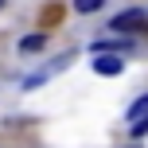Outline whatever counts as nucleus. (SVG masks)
I'll use <instances>...</instances> for the list:
<instances>
[{"mask_svg": "<svg viewBox=\"0 0 148 148\" xmlns=\"http://www.w3.org/2000/svg\"><path fill=\"white\" fill-rule=\"evenodd\" d=\"M121 47H129V39L121 43V39H97L94 43V55H105V51H121Z\"/></svg>", "mask_w": 148, "mask_h": 148, "instance_id": "39448f33", "label": "nucleus"}, {"mask_svg": "<svg viewBox=\"0 0 148 148\" xmlns=\"http://www.w3.org/2000/svg\"><path fill=\"white\" fill-rule=\"evenodd\" d=\"M101 4H105V0H74V12H78V16H90V12H97Z\"/></svg>", "mask_w": 148, "mask_h": 148, "instance_id": "423d86ee", "label": "nucleus"}, {"mask_svg": "<svg viewBox=\"0 0 148 148\" xmlns=\"http://www.w3.org/2000/svg\"><path fill=\"white\" fill-rule=\"evenodd\" d=\"M43 47H47V35H39V31L27 35V39H20V51L23 55H35V51H43Z\"/></svg>", "mask_w": 148, "mask_h": 148, "instance_id": "20e7f679", "label": "nucleus"}, {"mask_svg": "<svg viewBox=\"0 0 148 148\" xmlns=\"http://www.w3.org/2000/svg\"><path fill=\"white\" fill-rule=\"evenodd\" d=\"M0 8H4V0H0Z\"/></svg>", "mask_w": 148, "mask_h": 148, "instance_id": "0eeeda50", "label": "nucleus"}, {"mask_svg": "<svg viewBox=\"0 0 148 148\" xmlns=\"http://www.w3.org/2000/svg\"><path fill=\"white\" fill-rule=\"evenodd\" d=\"M113 31H125V35L136 31V35H148V16L136 12V8H133V12H121V16H113Z\"/></svg>", "mask_w": 148, "mask_h": 148, "instance_id": "f257e3e1", "label": "nucleus"}, {"mask_svg": "<svg viewBox=\"0 0 148 148\" xmlns=\"http://www.w3.org/2000/svg\"><path fill=\"white\" fill-rule=\"evenodd\" d=\"M129 129H133V136H144L148 133V94L129 105Z\"/></svg>", "mask_w": 148, "mask_h": 148, "instance_id": "f03ea898", "label": "nucleus"}, {"mask_svg": "<svg viewBox=\"0 0 148 148\" xmlns=\"http://www.w3.org/2000/svg\"><path fill=\"white\" fill-rule=\"evenodd\" d=\"M94 70L105 74V78H113V74H121V59L117 55H94Z\"/></svg>", "mask_w": 148, "mask_h": 148, "instance_id": "7ed1b4c3", "label": "nucleus"}]
</instances>
